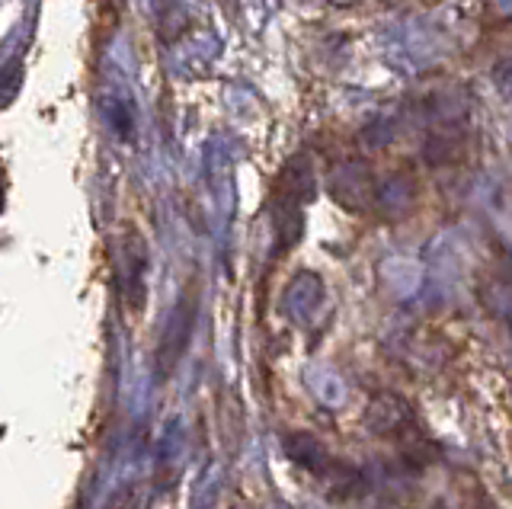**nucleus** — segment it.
<instances>
[{"mask_svg":"<svg viewBox=\"0 0 512 509\" xmlns=\"http://www.w3.org/2000/svg\"><path fill=\"white\" fill-rule=\"evenodd\" d=\"M368 420H378V423H372L378 433H394V429H400V426H407L410 423V410H407V404L400 401V397H394V394H381L378 401L372 404V417Z\"/></svg>","mask_w":512,"mask_h":509,"instance_id":"1","label":"nucleus"},{"mask_svg":"<svg viewBox=\"0 0 512 509\" xmlns=\"http://www.w3.org/2000/svg\"><path fill=\"white\" fill-rule=\"evenodd\" d=\"M381 202L388 205V209H397V212H407L413 205V186L407 180H391L388 186H384L381 193Z\"/></svg>","mask_w":512,"mask_h":509,"instance_id":"2","label":"nucleus"},{"mask_svg":"<svg viewBox=\"0 0 512 509\" xmlns=\"http://www.w3.org/2000/svg\"><path fill=\"white\" fill-rule=\"evenodd\" d=\"M458 151H461V141H448V138H432L426 145V157L432 164H448V161H458Z\"/></svg>","mask_w":512,"mask_h":509,"instance_id":"3","label":"nucleus"},{"mask_svg":"<svg viewBox=\"0 0 512 509\" xmlns=\"http://www.w3.org/2000/svg\"><path fill=\"white\" fill-rule=\"evenodd\" d=\"M484 509H496V506H484Z\"/></svg>","mask_w":512,"mask_h":509,"instance_id":"4","label":"nucleus"}]
</instances>
